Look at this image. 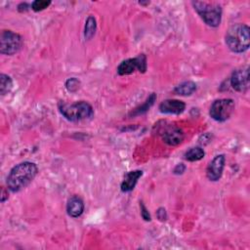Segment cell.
Masks as SVG:
<instances>
[{"label": "cell", "mask_w": 250, "mask_h": 250, "mask_svg": "<svg viewBox=\"0 0 250 250\" xmlns=\"http://www.w3.org/2000/svg\"><path fill=\"white\" fill-rule=\"evenodd\" d=\"M234 102L231 99H219L213 102L210 106L209 114L210 116L218 121L224 122L228 120L234 111Z\"/></svg>", "instance_id": "obj_6"}, {"label": "cell", "mask_w": 250, "mask_h": 250, "mask_svg": "<svg viewBox=\"0 0 250 250\" xmlns=\"http://www.w3.org/2000/svg\"><path fill=\"white\" fill-rule=\"evenodd\" d=\"M59 109L62 116L71 122H78L90 119L94 115V109L92 105L85 101L76 102L70 104L65 103H60Z\"/></svg>", "instance_id": "obj_3"}, {"label": "cell", "mask_w": 250, "mask_h": 250, "mask_svg": "<svg viewBox=\"0 0 250 250\" xmlns=\"http://www.w3.org/2000/svg\"><path fill=\"white\" fill-rule=\"evenodd\" d=\"M29 8V5L27 3H21L19 6H18V9L20 12H25L27 11V9Z\"/></svg>", "instance_id": "obj_24"}, {"label": "cell", "mask_w": 250, "mask_h": 250, "mask_svg": "<svg viewBox=\"0 0 250 250\" xmlns=\"http://www.w3.org/2000/svg\"><path fill=\"white\" fill-rule=\"evenodd\" d=\"M38 168L35 163L24 161L13 167L7 177V188L17 192L27 187L37 175Z\"/></svg>", "instance_id": "obj_1"}, {"label": "cell", "mask_w": 250, "mask_h": 250, "mask_svg": "<svg viewBox=\"0 0 250 250\" xmlns=\"http://www.w3.org/2000/svg\"><path fill=\"white\" fill-rule=\"evenodd\" d=\"M4 196L8 197V193L6 194V192H5V189H4V188H2V196H1V202H4Z\"/></svg>", "instance_id": "obj_25"}, {"label": "cell", "mask_w": 250, "mask_h": 250, "mask_svg": "<svg viewBox=\"0 0 250 250\" xmlns=\"http://www.w3.org/2000/svg\"><path fill=\"white\" fill-rule=\"evenodd\" d=\"M204 155H205V152L202 147L194 146V147H191L188 150H187L184 156H185L186 160L193 162V161H198V160L202 159L204 157Z\"/></svg>", "instance_id": "obj_15"}, {"label": "cell", "mask_w": 250, "mask_h": 250, "mask_svg": "<svg viewBox=\"0 0 250 250\" xmlns=\"http://www.w3.org/2000/svg\"><path fill=\"white\" fill-rule=\"evenodd\" d=\"M140 208H141V216L145 221H150L151 217L150 214L148 213L146 207L145 206V204L143 202H140Z\"/></svg>", "instance_id": "obj_21"}, {"label": "cell", "mask_w": 250, "mask_h": 250, "mask_svg": "<svg viewBox=\"0 0 250 250\" xmlns=\"http://www.w3.org/2000/svg\"><path fill=\"white\" fill-rule=\"evenodd\" d=\"M142 175H143L142 170H134L126 173L121 183V190L123 192H129L133 190L138 180L142 177Z\"/></svg>", "instance_id": "obj_13"}, {"label": "cell", "mask_w": 250, "mask_h": 250, "mask_svg": "<svg viewBox=\"0 0 250 250\" xmlns=\"http://www.w3.org/2000/svg\"><path fill=\"white\" fill-rule=\"evenodd\" d=\"M22 47V38L12 30H3L0 36V53L13 56Z\"/></svg>", "instance_id": "obj_5"}, {"label": "cell", "mask_w": 250, "mask_h": 250, "mask_svg": "<svg viewBox=\"0 0 250 250\" xmlns=\"http://www.w3.org/2000/svg\"><path fill=\"white\" fill-rule=\"evenodd\" d=\"M226 164L225 154L216 155L209 163L206 169V176L212 182H217L221 179Z\"/></svg>", "instance_id": "obj_9"}, {"label": "cell", "mask_w": 250, "mask_h": 250, "mask_svg": "<svg viewBox=\"0 0 250 250\" xmlns=\"http://www.w3.org/2000/svg\"><path fill=\"white\" fill-rule=\"evenodd\" d=\"M156 217L160 221H165L167 219V213H166L165 208H163V207L158 208L157 211H156Z\"/></svg>", "instance_id": "obj_22"}, {"label": "cell", "mask_w": 250, "mask_h": 250, "mask_svg": "<svg viewBox=\"0 0 250 250\" xmlns=\"http://www.w3.org/2000/svg\"><path fill=\"white\" fill-rule=\"evenodd\" d=\"M191 4L207 25L211 27H217L220 25L222 20V8L218 3L193 1Z\"/></svg>", "instance_id": "obj_4"}, {"label": "cell", "mask_w": 250, "mask_h": 250, "mask_svg": "<svg viewBox=\"0 0 250 250\" xmlns=\"http://www.w3.org/2000/svg\"><path fill=\"white\" fill-rule=\"evenodd\" d=\"M185 171H186V165L183 164V163H180V164L176 165V167H175L174 170H173V173H174L175 175H181V174H183Z\"/></svg>", "instance_id": "obj_23"}, {"label": "cell", "mask_w": 250, "mask_h": 250, "mask_svg": "<svg viewBox=\"0 0 250 250\" xmlns=\"http://www.w3.org/2000/svg\"><path fill=\"white\" fill-rule=\"evenodd\" d=\"M97 29V23H96V19L93 16H89L88 19L86 20L85 22V27H84V36L87 40H90L93 38L95 35Z\"/></svg>", "instance_id": "obj_16"}, {"label": "cell", "mask_w": 250, "mask_h": 250, "mask_svg": "<svg viewBox=\"0 0 250 250\" xmlns=\"http://www.w3.org/2000/svg\"><path fill=\"white\" fill-rule=\"evenodd\" d=\"M228 48L233 53H243L248 50L250 45V29L243 23L231 25L225 36Z\"/></svg>", "instance_id": "obj_2"}, {"label": "cell", "mask_w": 250, "mask_h": 250, "mask_svg": "<svg viewBox=\"0 0 250 250\" xmlns=\"http://www.w3.org/2000/svg\"><path fill=\"white\" fill-rule=\"evenodd\" d=\"M13 87V82L12 79L9 75L2 73L0 75V94L1 96L6 95L11 91Z\"/></svg>", "instance_id": "obj_18"}, {"label": "cell", "mask_w": 250, "mask_h": 250, "mask_svg": "<svg viewBox=\"0 0 250 250\" xmlns=\"http://www.w3.org/2000/svg\"><path fill=\"white\" fill-rule=\"evenodd\" d=\"M51 4L50 0H35L31 3L30 7L34 12H39L42 10H45L46 8H48Z\"/></svg>", "instance_id": "obj_19"}, {"label": "cell", "mask_w": 250, "mask_h": 250, "mask_svg": "<svg viewBox=\"0 0 250 250\" xmlns=\"http://www.w3.org/2000/svg\"><path fill=\"white\" fill-rule=\"evenodd\" d=\"M79 87H80V81L77 78H75V77L68 78L65 81V88L70 93L76 92L79 89Z\"/></svg>", "instance_id": "obj_20"}, {"label": "cell", "mask_w": 250, "mask_h": 250, "mask_svg": "<svg viewBox=\"0 0 250 250\" xmlns=\"http://www.w3.org/2000/svg\"><path fill=\"white\" fill-rule=\"evenodd\" d=\"M156 100V95L154 94V93H152L148 98H147V100L142 104V105H140L139 107H137L135 110H134V112H132L131 114L132 115H140V114H143V113H145V112H146L149 108H150V106L154 104V101Z\"/></svg>", "instance_id": "obj_17"}, {"label": "cell", "mask_w": 250, "mask_h": 250, "mask_svg": "<svg viewBox=\"0 0 250 250\" xmlns=\"http://www.w3.org/2000/svg\"><path fill=\"white\" fill-rule=\"evenodd\" d=\"M184 132L176 126H169L162 133V140L169 146L180 145L184 141Z\"/></svg>", "instance_id": "obj_10"}, {"label": "cell", "mask_w": 250, "mask_h": 250, "mask_svg": "<svg viewBox=\"0 0 250 250\" xmlns=\"http://www.w3.org/2000/svg\"><path fill=\"white\" fill-rule=\"evenodd\" d=\"M186 108V104L180 100L168 99L159 104V110L167 114H180Z\"/></svg>", "instance_id": "obj_11"}, {"label": "cell", "mask_w": 250, "mask_h": 250, "mask_svg": "<svg viewBox=\"0 0 250 250\" xmlns=\"http://www.w3.org/2000/svg\"><path fill=\"white\" fill-rule=\"evenodd\" d=\"M197 87L193 81H185L175 87L174 93L180 96H190L196 91Z\"/></svg>", "instance_id": "obj_14"}, {"label": "cell", "mask_w": 250, "mask_h": 250, "mask_svg": "<svg viewBox=\"0 0 250 250\" xmlns=\"http://www.w3.org/2000/svg\"><path fill=\"white\" fill-rule=\"evenodd\" d=\"M230 86L237 92H246L249 88V67L245 66L234 70L229 79Z\"/></svg>", "instance_id": "obj_8"}, {"label": "cell", "mask_w": 250, "mask_h": 250, "mask_svg": "<svg viewBox=\"0 0 250 250\" xmlns=\"http://www.w3.org/2000/svg\"><path fill=\"white\" fill-rule=\"evenodd\" d=\"M83 211H84V202L79 196L73 195L67 200L66 212L68 216L72 218H78L79 216L82 215Z\"/></svg>", "instance_id": "obj_12"}, {"label": "cell", "mask_w": 250, "mask_h": 250, "mask_svg": "<svg viewBox=\"0 0 250 250\" xmlns=\"http://www.w3.org/2000/svg\"><path fill=\"white\" fill-rule=\"evenodd\" d=\"M140 71L142 73L146 70V57L145 54H140L136 58H131L123 61L117 67V73L119 75H128L134 71Z\"/></svg>", "instance_id": "obj_7"}]
</instances>
